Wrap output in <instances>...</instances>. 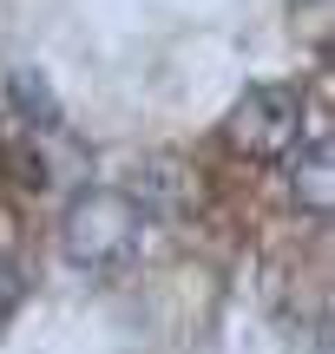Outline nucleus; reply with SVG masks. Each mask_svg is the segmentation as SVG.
Instances as JSON below:
<instances>
[{"instance_id": "obj_1", "label": "nucleus", "mask_w": 335, "mask_h": 354, "mask_svg": "<svg viewBox=\"0 0 335 354\" xmlns=\"http://www.w3.org/2000/svg\"><path fill=\"white\" fill-rule=\"evenodd\" d=\"M60 250H66V263L79 269V276H92V282H112V276H125L132 263H138V250H145V210L125 197V190H79L73 203H66V216H60Z\"/></svg>"}, {"instance_id": "obj_2", "label": "nucleus", "mask_w": 335, "mask_h": 354, "mask_svg": "<svg viewBox=\"0 0 335 354\" xmlns=\"http://www.w3.org/2000/svg\"><path fill=\"white\" fill-rule=\"evenodd\" d=\"M296 125H302V86H244L224 138L244 158H283L296 145Z\"/></svg>"}, {"instance_id": "obj_3", "label": "nucleus", "mask_w": 335, "mask_h": 354, "mask_svg": "<svg viewBox=\"0 0 335 354\" xmlns=\"http://www.w3.org/2000/svg\"><path fill=\"white\" fill-rule=\"evenodd\" d=\"M283 171H289V197H296L309 216L335 210V151H329V131L323 125L283 151Z\"/></svg>"}, {"instance_id": "obj_4", "label": "nucleus", "mask_w": 335, "mask_h": 354, "mask_svg": "<svg viewBox=\"0 0 335 354\" xmlns=\"http://www.w3.org/2000/svg\"><path fill=\"white\" fill-rule=\"evenodd\" d=\"M138 210H158V216H178L184 210V197H191V177H184L178 158H145V171H138V184L125 190Z\"/></svg>"}, {"instance_id": "obj_5", "label": "nucleus", "mask_w": 335, "mask_h": 354, "mask_svg": "<svg viewBox=\"0 0 335 354\" xmlns=\"http://www.w3.org/2000/svg\"><path fill=\"white\" fill-rule=\"evenodd\" d=\"M7 92H13V112H20L33 131H60V99H53L46 73H33V66H13V73H7Z\"/></svg>"}]
</instances>
